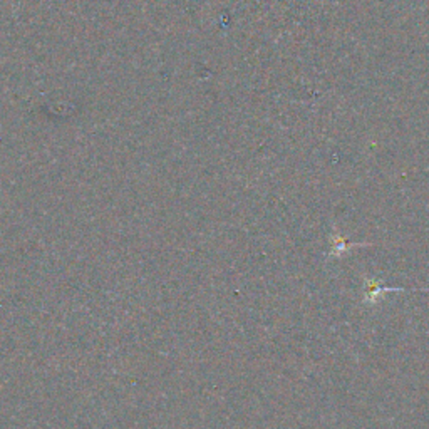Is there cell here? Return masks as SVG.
Segmentation results:
<instances>
[{
  "label": "cell",
  "instance_id": "1",
  "mask_svg": "<svg viewBox=\"0 0 429 429\" xmlns=\"http://www.w3.org/2000/svg\"><path fill=\"white\" fill-rule=\"evenodd\" d=\"M332 240H334V250L330 252V255H337V257H341L342 253H346L349 248L357 246L355 243H346V240H344L341 235H337V233H334L332 235Z\"/></svg>",
  "mask_w": 429,
  "mask_h": 429
}]
</instances>
